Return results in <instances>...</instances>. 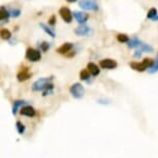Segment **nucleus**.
Returning <instances> with one entry per match:
<instances>
[{"mask_svg":"<svg viewBox=\"0 0 158 158\" xmlns=\"http://www.w3.org/2000/svg\"><path fill=\"white\" fill-rule=\"evenodd\" d=\"M53 77H41L35 81L32 85V91L40 92L43 91V96H47L53 93V89H54V85H53Z\"/></svg>","mask_w":158,"mask_h":158,"instance_id":"nucleus-1","label":"nucleus"},{"mask_svg":"<svg viewBox=\"0 0 158 158\" xmlns=\"http://www.w3.org/2000/svg\"><path fill=\"white\" fill-rule=\"evenodd\" d=\"M154 64V60L151 58H145L143 62L139 63V62H131L129 64L130 67L132 69H135L136 71H139V73H143V71L147 70L148 68H150L152 65Z\"/></svg>","mask_w":158,"mask_h":158,"instance_id":"nucleus-2","label":"nucleus"},{"mask_svg":"<svg viewBox=\"0 0 158 158\" xmlns=\"http://www.w3.org/2000/svg\"><path fill=\"white\" fill-rule=\"evenodd\" d=\"M69 92L76 99H81L85 94V88L81 83H74L73 85L70 86Z\"/></svg>","mask_w":158,"mask_h":158,"instance_id":"nucleus-3","label":"nucleus"},{"mask_svg":"<svg viewBox=\"0 0 158 158\" xmlns=\"http://www.w3.org/2000/svg\"><path fill=\"white\" fill-rule=\"evenodd\" d=\"M79 6L85 10H98V5L96 0H81L79 2Z\"/></svg>","mask_w":158,"mask_h":158,"instance_id":"nucleus-4","label":"nucleus"},{"mask_svg":"<svg viewBox=\"0 0 158 158\" xmlns=\"http://www.w3.org/2000/svg\"><path fill=\"white\" fill-rule=\"evenodd\" d=\"M41 58L40 51H38L33 48H28L26 51V59H28L31 62H37L40 61Z\"/></svg>","mask_w":158,"mask_h":158,"instance_id":"nucleus-5","label":"nucleus"},{"mask_svg":"<svg viewBox=\"0 0 158 158\" xmlns=\"http://www.w3.org/2000/svg\"><path fill=\"white\" fill-rule=\"evenodd\" d=\"M59 14H60V17L62 18V20L66 23H71L73 22V13L68 7L66 6H62L60 10H59Z\"/></svg>","mask_w":158,"mask_h":158,"instance_id":"nucleus-6","label":"nucleus"},{"mask_svg":"<svg viewBox=\"0 0 158 158\" xmlns=\"http://www.w3.org/2000/svg\"><path fill=\"white\" fill-rule=\"evenodd\" d=\"M30 77H31V73H29L28 67H26V66L21 67L19 73H17V79L19 82H25L30 79Z\"/></svg>","mask_w":158,"mask_h":158,"instance_id":"nucleus-7","label":"nucleus"},{"mask_svg":"<svg viewBox=\"0 0 158 158\" xmlns=\"http://www.w3.org/2000/svg\"><path fill=\"white\" fill-rule=\"evenodd\" d=\"M99 65L101 68L103 69H114V68L117 67V61L113 60V59H102L100 62H99Z\"/></svg>","mask_w":158,"mask_h":158,"instance_id":"nucleus-8","label":"nucleus"},{"mask_svg":"<svg viewBox=\"0 0 158 158\" xmlns=\"http://www.w3.org/2000/svg\"><path fill=\"white\" fill-rule=\"evenodd\" d=\"M74 33H76L77 36H86L90 33V28L88 26H86L85 24H81L77 28L74 29Z\"/></svg>","mask_w":158,"mask_h":158,"instance_id":"nucleus-9","label":"nucleus"},{"mask_svg":"<svg viewBox=\"0 0 158 158\" xmlns=\"http://www.w3.org/2000/svg\"><path fill=\"white\" fill-rule=\"evenodd\" d=\"M73 17L77 20V22H79L80 24H85L89 20V15L83 13V11H74Z\"/></svg>","mask_w":158,"mask_h":158,"instance_id":"nucleus-10","label":"nucleus"},{"mask_svg":"<svg viewBox=\"0 0 158 158\" xmlns=\"http://www.w3.org/2000/svg\"><path fill=\"white\" fill-rule=\"evenodd\" d=\"M20 114L26 117H34L35 116V110L31 106H24L20 110Z\"/></svg>","mask_w":158,"mask_h":158,"instance_id":"nucleus-11","label":"nucleus"},{"mask_svg":"<svg viewBox=\"0 0 158 158\" xmlns=\"http://www.w3.org/2000/svg\"><path fill=\"white\" fill-rule=\"evenodd\" d=\"M73 44L70 43H65L62 44L61 47H59L57 49V53H59L60 55H67V53L70 52V50L73 49Z\"/></svg>","mask_w":158,"mask_h":158,"instance_id":"nucleus-12","label":"nucleus"},{"mask_svg":"<svg viewBox=\"0 0 158 158\" xmlns=\"http://www.w3.org/2000/svg\"><path fill=\"white\" fill-rule=\"evenodd\" d=\"M10 17V11L6 10V7L5 6L0 7V20L2 22H8Z\"/></svg>","mask_w":158,"mask_h":158,"instance_id":"nucleus-13","label":"nucleus"},{"mask_svg":"<svg viewBox=\"0 0 158 158\" xmlns=\"http://www.w3.org/2000/svg\"><path fill=\"white\" fill-rule=\"evenodd\" d=\"M87 68H88V70L90 71V73L92 74V76H94V77H96V76H98V74L100 73L99 67H98L95 63H92V62L88 63Z\"/></svg>","mask_w":158,"mask_h":158,"instance_id":"nucleus-14","label":"nucleus"},{"mask_svg":"<svg viewBox=\"0 0 158 158\" xmlns=\"http://www.w3.org/2000/svg\"><path fill=\"white\" fill-rule=\"evenodd\" d=\"M142 41L139 40L138 37H133V38H131V40H128V43H127V46L128 48H130V49H133V48H139L142 46Z\"/></svg>","mask_w":158,"mask_h":158,"instance_id":"nucleus-15","label":"nucleus"},{"mask_svg":"<svg viewBox=\"0 0 158 158\" xmlns=\"http://www.w3.org/2000/svg\"><path fill=\"white\" fill-rule=\"evenodd\" d=\"M40 27L43 29V30L46 32V33L49 35V36L51 37H55L56 36V34H55V32L54 30H53L52 28H50L49 26L47 25V24H44V23H40Z\"/></svg>","mask_w":158,"mask_h":158,"instance_id":"nucleus-16","label":"nucleus"},{"mask_svg":"<svg viewBox=\"0 0 158 158\" xmlns=\"http://www.w3.org/2000/svg\"><path fill=\"white\" fill-rule=\"evenodd\" d=\"M147 18L149 20H152V21H158V13H157L156 8L155 7L150 8L147 14Z\"/></svg>","mask_w":158,"mask_h":158,"instance_id":"nucleus-17","label":"nucleus"},{"mask_svg":"<svg viewBox=\"0 0 158 158\" xmlns=\"http://www.w3.org/2000/svg\"><path fill=\"white\" fill-rule=\"evenodd\" d=\"M25 104V101L24 100H16L14 101V106H13V115H16L18 113V110L21 106H23Z\"/></svg>","mask_w":158,"mask_h":158,"instance_id":"nucleus-18","label":"nucleus"},{"mask_svg":"<svg viewBox=\"0 0 158 158\" xmlns=\"http://www.w3.org/2000/svg\"><path fill=\"white\" fill-rule=\"evenodd\" d=\"M0 36H1L2 40H10V37H11V32L10 30H7V29H2V30L0 31Z\"/></svg>","mask_w":158,"mask_h":158,"instance_id":"nucleus-19","label":"nucleus"},{"mask_svg":"<svg viewBox=\"0 0 158 158\" xmlns=\"http://www.w3.org/2000/svg\"><path fill=\"white\" fill-rule=\"evenodd\" d=\"M90 71L87 69H83L81 73H80V77H81V80L83 81H88L89 79H90Z\"/></svg>","mask_w":158,"mask_h":158,"instance_id":"nucleus-20","label":"nucleus"},{"mask_svg":"<svg viewBox=\"0 0 158 158\" xmlns=\"http://www.w3.org/2000/svg\"><path fill=\"white\" fill-rule=\"evenodd\" d=\"M16 128H17V131L19 132V135H24L26 127H25V125H24V124L22 123V122L17 121V123H16Z\"/></svg>","mask_w":158,"mask_h":158,"instance_id":"nucleus-21","label":"nucleus"},{"mask_svg":"<svg viewBox=\"0 0 158 158\" xmlns=\"http://www.w3.org/2000/svg\"><path fill=\"white\" fill-rule=\"evenodd\" d=\"M117 40L119 43H128L129 40V36L127 34H124V33H119L117 35Z\"/></svg>","mask_w":158,"mask_h":158,"instance_id":"nucleus-22","label":"nucleus"},{"mask_svg":"<svg viewBox=\"0 0 158 158\" xmlns=\"http://www.w3.org/2000/svg\"><path fill=\"white\" fill-rule=\"evenodd\" d=\"M148 71L150 73H155L158 71V58H156L154 60V64L150 67V69H148Z\"/></svg>","mask_w":158,"mask_h":158,"instance_id":"nucleus-23","label":"nucleus"},{"mask_svg":"<svg viewBox=\"0 0 158 158\" xmlns=\"http://www.w3.org/2000/svg\"><path fill=\"white\" fill-rule=\"evenodd\" d=\"M139 50L143 51V52H147V53H151L153 52V48L150 47L149 44H142V46L139 48Z\"/></svg>","mask_w":158,"mask_h":158,"instance_id":"nucleus-24","label":"nucleus"},{"mask_svg":"<svg viewBox=\"0 0 158 158\" xmlns=\"http://www.w3.org/2000/svg\"><path fill=\"white\" fill-rule=\"evenodd\" d=\"M40 50L43 51V52H47V51L51 48V44L47 43V41H43V43L40 44Z\"/></svg>","mask_w":158,"mask_h":158,"instance_id":"nucleus-25","label":"nucleus"},{"mask_svg":"<svg viewBox=\"0 0 158 158\" xmlns=\"http://www.w3.org/2000/svg\"><path fill=\"white\" fill-rule=\"evenodd\" d=\"M20 16H21V10H18V8L10 10V17H13V18H19Z\"/></svg>","mask_w":158,"mask_h":158,"instance_id":"nucleus-26","label":"nucleus"},{"mask_svg":"<svg viewBox=\"0 0 158 158\" xmlns=\"http://www.w3.org/2000/svg\"><path fill=\"white\" fill-rule=\"evenodd\" d=\"M56 16L55 15H52L51 16V18H50V20H49V25L50 26H52V27H54V26L56 25Z\"/></svg>","mask_w":158,"mask_h":158,"instance_id":"nucleus-27","label":"nucleus"},{"mask_svg":"<svg viewBox=\"0 0 158 158\" xmlns=\"http://www.w3.org/2000/svg\"><path fill=\"white\" fill-rule=\"evenodd\" d=\"M142 54H143V51H141V50H138V51H135V58H139L142 56Z\"/></svg>","mask_w":158,"mask_h":158,"instance_id":"nucleus-28","label":"nucleus"},{"mask_svg":"<svg viewBox=\"0 0 158 158\" xmlns=\"http://www.w3.org/2000/svg\"><path fill=\"white\" fill-rule=\"evenodd\" d=\"M67 2H69V3H73V2H76L77 0H66Z\"/></svg>","mask_w":158,"mask_h":158,"instance_id":"nucleus-29","label":"nucleus"}]
</instances>
